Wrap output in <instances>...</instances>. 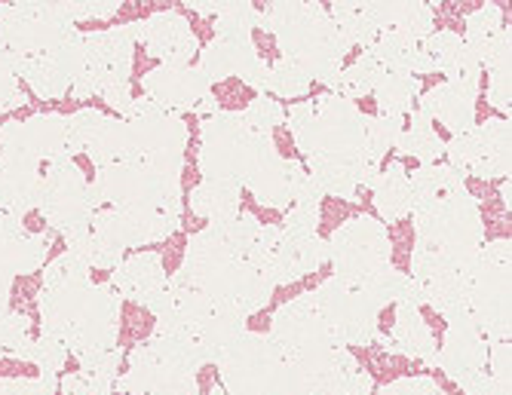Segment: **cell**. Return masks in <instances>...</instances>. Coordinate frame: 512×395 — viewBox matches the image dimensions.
<instances>
[{"label":"cell","mask_w":512,"mask_h":395,"mask_svg":"<svg viewBox=\"0 0 512 395\" xmlns=\"http://www.w3.org/2000/svg\"><path fill=\"white\" fill-rule=\"evenodd\" d=\"M414 252L411 279L421 285L430 304L448 325L470 319V276L482 252L485 224L482 206L463 184V175L448 163L417 166L408 175Z\"/></svg>","instance_id":"cell-1"},{"label":"cell","mask_w":512,"mask_h":395,"mask_svg":"<svg viewBox=\"0 0 512 395\" xmlns=\"http://www.w3.org/2000/svg\"><path fill=\"white\" fill-rule=\"evenodd\" d=\"M286 120L295 147L307 160L304 169L316 178L322 193L353 203L371 190V181L381 172V160L368 151V117L359 105L325 92L292 105Z\"/></svg>","instance_id":"cell-2"},{"label":"cell","mask_w":512,"mask_h":395,"mask_svg":"<svg viewBox=\"0 0 512 395\" xmlns=\"http://www.w3.org/2000/svg\"><path fill=\"white\" fill-rule=\"evenodd\" d=\"M89 273L80 258L62 252L46 264L37 291L40 331L59 337L77 362L117 350L120 337L123 301L108 282H92Z\"/></svg>","instance_id":"cell-3"},{"label":"cell","mask_w":512,"mask_h":395,"mask_svg":"<svg viewBox=\"0 0 512 395\" xmlns=\"http://www.w3.org/2000/svg\"><path fill=\"white\" fill-rule=\"evenodd\" d=\"M83 56V34L59 19L53 4H0V62L43 102L71 95Z\"/></svg>","instance_id":"cell-4"},{"label":"cell","mask_w":512,"mask_h":395,"mask_svg":"<svg viewBox=\"0 0 512 395\" xmlns=\"http://www.w3.org/2000/svg\"><path fill=\"white\" fill-rule=\"evenodd\" d=\"M261 28L276 37L283 59L298 62L301 71L322 86L341 74L344 59L353 49L325 4H298V0L267 4L261 10Z\"/></svg>","instance_id":"cell-5"},{"label":"cell","mask_w":512,"mask_h":395,"mask_svg":"<svg viewBox=\"0 0 512 395\" xmlns=\"http://www.w3.org/2000/svg\"><path fill=\"white\" fill-rule=\"evenodd\" d=\"M138 40H142V22H126L108 31L83 34V56L71 86V98H77V102L102 98L114 111V117L126 120L135 102L129 77Z\"/></svg>","instance_id":"cell-6"},{"label":"cell","mask_w":512,"mask_h":395,"mask_svg":"<svg viewBox=\"0 0 512 395\" xmlns=\"http://www.w3.org/2000/svg\"><path fill=\"white\" fill-rule=\"evenodd\" d=\"M197 340L175 331H154L135 343L129 353V371L117 377L120 395H197V371L203 368Z\"/></svg>","instance_id":"cell-7"},{"label":"cell","mask_w":512,"mask_h":395,"mask_svg":"<svg viewBox=\"0 0 512 395\" xmlns=\"http://www.w3.org/2000/svg\"><path fill=\"white\" fill-rule=\"evenodd\" d=\"M264 337L270 343V350L276 353V359L295 365L307 377V383L338 350H344V347H338L332 331L325 328V322L313 310L307 294L279 307L273 313L270 331Z\"/></svg>","instance_id":"cell-8"},{"label":"cell","mask_w":512,"mask_h":395,"mask_svg":"<svg viewBox=\"0 0 512 395\" xmlns=\"http://www.w3.org/2000/svg\"><path fill=\"white\" fill-rule=\"evenodd\" d=\"M512 242L494 239L482 245L470 276V319L488 343H509L512 325Z\"/></svg>","instance_id":"cell-9"},{"label":"cell","mask_w":512,"mask_h":395,"mask_svg":"<svg viewBox=\"0 0 512 395\" xmlns=\"http://www.w3.org/2000/svg\"><path fill=\"white\" fill-rule=\"evenodd\" d=\"M34 209L40 212L46 227H53L62 236H71L92 221V215L99 209L96 196H92L86 172L74 163L71 154H62L46 163V169L40 172Z\"/></svg>","instance_id":"cell-10"},{"label":"cell","mask_w":512,"mask_h":395,"mask_svg":"<svg viewBox=\"0 0 512 395\" xmlns=\"http://www.w3.org/2000/svg\"><path fill=\"white\" fill-rule=\"evenodd\" d=\"M264 135L246 129L240 111H215L200 123V154L197 169L203 181H230L240 184L258 154Z\"/></svg>","instance_id":"cell-11"},{"label":"cell","mask_w":512,"mask_h":395,"mask_svg":"<svg viewBox=\"0 0 512 395\" xmlns=\"http://www.w3.org/2000/svg\"><path fill=\"white\" fill-rule=\"evenodd\" d=\"M126 123L132 135V160L181 178L184 151H188V141H191L188 123L181 120V114L163 111L142 95L132 102Z\"/></svg>","instance_id":"cell-12"},{"label":"cell","mask_w":512,"mask_h":395,"mask_svg":"<svg viewBox=\"0 0 512 395\" xmlns=\"http://www.w3.org/2000/svg\"><path fill=\"white\" fill-rule=\"evenodd\" d=\"M307 298L325 328L332 331L335 343L344 350L350 347H371L381 334V310L365 298V291L356 285H344L335 276L319 282Z\"/></svg>","instance_id":"cell-13"},{"label":"cell","mask_w":512,"mask_h":395,"mask_svg":"<svg viewBox=\"0 0 512 395\" xmlns=\"http://www.w3.org/2000/svg\"><path fill=\"white\" fill-rule=\"evenodd\" d=\"M329 245V261L335 264V279L344 285H362L371 273H378L393 261V242L384 221L371 215H353L344 221Z\"/></svg>","instance_id":"cell-14"},{"label":"cell","mask_w":512,"mask_h":395,"mask_svg":"<svg viewBox=\"0 0 512 395\" xmlns=\"http://www.w3.org/2000/svg\"><path fill=\"white\" fill-rule=\"evenodd\" d=\"M40 187V157L25 135L22 120L0 126V212L25 218L34 212Z\"/></svg>","instance_id":"cell-15"},{"label":"cell","mask_w":512,"mask_h":395,"mask_svg":"<svg viewBox=\"0 0 512 395\" xmlns=\"http://www.w3.org/2000/svg\"><path fill=\"white\" fill-rule=\"evenodd\" d=\"M512 129L509 120H485L470 132L445 141L448 166L463 178H509L512 169Z\"/></svg>","instance_id":"cell-16"},{"label":"cell","mask_w":512,"mask_h":395,"mask_svg":"<svg viewBox=\"0 0 512 395\" xmlns=\"http://www.w3.org/2000/svg\"><path fill=\"white\" fill-rule=\"evenodd\" d=\"M215 368H218V383L227 395H267L279 359L270 350L264 334L243 331L237 340L227 343Z\"/></svg>","instance_id":"cell-17"},{"label":"cell","mask_w":512,"mask_h":395,"mask_svg":"<svg viewBox=\"0 0 512 395\" xmlns=\"http://www.w3.org/2000/svg\"><path fill=\"white\" fill-rule=\"evenodd\" d=\"M142 95L163 111H197L212 95V83L197 65H160L142 77Z\"/></svg>","instance_id":"cell-18"},{"label":"cell","mask_w":512,"mask_h":395,"mask_svg":"<svg viewBox=\"0 0 512 395\" xmlns=\"http://www.w3.org/2000/svg\"><path fill=\"white\" fill-rule=\"evenodd\" d=\"M53 249V233H31L22 218L0 212V279L16 282V276L37 273Z\"/></svg>","instance_id":"cell-19"},{"label":"cell","mask_w":512,"mask_h":395,"mask_svg":"<svg viewBox=\"0 0 512 395\" xmlns=\"http://www.w3.org/2000/svg\"><path fill=\"white\" fill-rule=\"evenodd\" d=\"M325 261H329V245L319 233L295 236V233H279L273 252L264 264V276L276 285H292L310 273H316Z\"/></svg>","instance_id":"cell-20"},{"label":"cell","mask_w":512,"mask_h":395,"mask_svg":"<svg viewBox=\"0 0 512 395\" xmlns=\"http://www.w3.org/2000/svg\"><path fill=\"white\" fill-rule=\"evenodd\" d=\"M145 53L151 59H160L163 65H191V59L200 53V40L178 10H160L142 22V40Z\"/></svg>","instance_id":"cell-21"},{"label":"cell","mask_w":512,"mask_h":395,"mask_svg":"<svg viewBox=\"0 0 512 395\" xmlns=\"http://www.w3.org/2000/svg\"><path fill=\"white\" fill-rule=\"evenodd\" d=\"M442 374H448L460 389L479 374L488 371V340L479 334L473 322H460L445 328V340L436 350V365Z\"/></svg>","instance_id":"cell-22"},{"label":"cell","mask_w":512,"mask_h":395,"mask_svg":"<svg viewBox=\"0 0 512 395\" xmlns=\"http://www.w3.org/2000/svg\"><path fill=\"white\" fill-rule=\"evenodd\" d=\"M166 282H169V276H166L163 258L157 252H135L129 258H123L111 270V279H108V285L117 291L120 301H132L145 310L160 298Z\"/></svg>","instance_id":"cell-23"},{"label":"cell","mask_w":512,"mask_h":395,"mask_svg":"<svg viewBox=\"0 0 512 395\" xmlns=\"http://www.w3.org/2000/svg\"><path fill=\"white\" fill-rule=\"evenodd\" d=\"M479 89L473 83H457V80H442L430 92H424L417 111L427 114L430 120L442 123L451 135H463L476 126V102Z\"/></svg>","instance_id":"cell-24"},{"label":"cell","mask_w":512,"mask_h":395,"mask_svg":"<svg viewBox=\"0 0 512 395\" xmlns=\"http://www.w3.org/2000/svg\"><path fill=\"white\" fill-rule=\"evenodd\" d=\"M378 343L387 353L405 356L411 362L421 365H436V334L430 328V322L424 319L421 307L414 304H399L396 307V319L390 334H378Z\"/></svg>","instance_id":"cell-25"},{"label":"cell","mask_w":512,"mask_h":395,"mask_svg":"<svg viewBox=\"0 0 512 395\" xmlns=\"http://www.w3.org/2000/svg\"><path fill=\"white\" fill-rule=\"evenodd\" d=\"M243 184L252 190L255 200L264 209H289V181H286V157L279 154V147L270 135L261 138L258 154L243 178Z\"/></svg>","instance_id":"cell-26"},{"label":"cell","mask_w":512,"mask_h":395,"mask_svg":"<svg viewBox=\"0 0 512 395\" xmlns=\"http://www.w3.org/2000/svg\"><path fill=\"white\" fill-rule=\"evenodd\" d=\"M258 59H261V53H258V46H255L252 37L215 34L209 40V46L203 49L197 68L209 83H218V80H227V77H243Z\"/></svg>","instance_id":"cell-27"},{"label":"cell","mask_w":512,"mask_h":395,"mask_svg":"<svg viewBox=\"0 0 512 395\" xmlns=\"http://www.w3.org/2000/svg\"><path fill=\"white\" fill-rule=\"evenodd\" d=\"M375 380L350 350H338L310 377V395H371Z\"/></svg>","instance_id":"cell-28"},{"label":"cell","mask_w":512,"mask_h":395,"mask_svg":"<svg viewBox=\"0 0 512 395\" xmlns=\"http://www.w3.org/2000/svg\"><path fill=\"white\" fill-rule=\"evenodd\" d=\"M371 203H375L378 215L387 224H399L411 215L414 200H411V184L402 160H393L387 169L378 172V178L371 181Z\"/></svg>","instance_id":"cell-29"},{"label":"cell","mask_w":512,"mask_h":395,"mask_svg":"<svg viewBox=\"0 0 512 395\" xmlns=\"http://www.w3.org/2000/svg\"><path fill=\"white\" fill-rule=\"evenodd\" d=\"M482 68L488 71V105L509 114V105H512V31L509 25L500 28L488 40Z\"/></svg>","instance_id":"cell-30"},{"label":"cell","mask_w":512,"mask_h":395,"mask_svg":"<svg viewBox=\"0 0 512 395\" xmlns=\"http://www.w3.org/2000/svg\"><path fill=\"white\" fill-rule=\"evenodd\" d=\"M191 212L209 224H221L227 218L240 215V203H243V187L230 184V181H200L191 196Z\"/></svg>","instance_id":"cell-31"},{"label":"cell","mask_w":512,"mask_h":395,"mask_svg":"<svg viewBox=\"0 0 512 395\" xmlns=\"http://www.w3.org/2000/svg\"><path fill=\"white\" fill-rule=\"evenodd\" d=\"M365 56L371 62H378V68L384 74H414L417 77V68H421V43L399 34V31H384L365 49Z\"/></svg>","instance_id":"cell-32"},{"label":"cell","mask_w":512,"mask_h":395,"mask_svg":"<svg viewBox=\"0 0 512 395\" xmlns=\"http://www.w3.org/2000/svg\"><path fill=\"white\" fill-rule=\"evenodd\" d=\"M396 151H399V157H411L421 166H433L445 157V141L433 129V120L414 108L408 114V129H402V135L396 141Z\"/></svg>","instance_id":"cell-33"},{"label":"cell","mask_w":512,"mask_h":395,"mask_svg":"<svg viewBox=\"0 0 512 395\" xmlns=\"http://www.w3.org/2000/svg\"><path fill=\"white\" fill-rule=\"evenodd\" d=\"M22 123H25V135L37 151L40 163H50V160L68 154V117L65 114L43 111Z\"/></svg>","instance_id":"cell-34"},{"label":"cell","mask_w":512,"mask_h":395,"mask_svg":"<svg viewBox=\"0 0 512 395\" xmlns=\"http://www.w3.org/2000/svg\"><path fill=\"white\" fill-rule=\"evenodd\" d=\"M424 83L414 74H381L378 86H375V102H378V114H393V117H405L417 108V95H421Z\"/></svg>","instance_id":"cell-35"},{"label":"cell","mask_w":512,"mask_h":395,"mask_svg":"<svg viewBox=\"0 0 512 395\" xmlns=\"http://www.w3.org/2000/svg\"><path fill=\"white\" fill-rule=\"evenodd\" d=\"M246 331V319L234 316V313H227V310H212V316L203 322V328L197 331V347L203 353V362H218V356L224 353V347L230 340H237L240 334Z\"/></svg>","instance_id":"cell-36"},{"label":"cell","mask_w":512,"mask_h":395,"mask_svg":"<svg viewBox=\"0 0 512 395\" xmlns=\"http://www.w3.org/2000/svg\"><path fill=\"white\" fill-rule=\"evenodd\" d=\"M460 53H463V34H457V31H433L427 40H421V68H417V77L445 74L457 62Z\"/></svg>","instance_id":"cell-37"},{"label":"cell","mask_w":512,"mask_h":395,"mask_svg":"<svg viewBox=\"0 0 512 395\" xmlns=\"http://www.w3.org/2000/svg\"><path fill=\"white\" fill-rule=\"evenodd\" d=\"M381 74L384 71L378 68V62H371L362 53L353 65L341 68V74L329 83V89H332V95H341V98H347V102H356V98H365V95L375 92Z\"/></svg>","instance_id":"cell-38"},{"label":"cell","mask_w":512,"mask_h":395,"mask_svg":"<svg viewBox=\"0 0 512 395\" xmlns=\"http://www.w3.org/2000/svg\"><path fill=\"white\" fill-rule=\"evenodd\" d=\"M31 319L25 313H4L0 316V353L4 359H16V362H28L31 356Z\"/></svg>","instance_id":"cell-39"},{"label":"cell","mask_w":512,"mask_h":395,"mask_svg":"<svg viewBox=\"0 0 512 395\" xmlns=\"http://www.w3.org/2000/svg\"><path fill=\"white\" fill-rule=\"evenodd\" d=\"M255 28H261V10L246 0H227L215 16V34L224 37H252Z\"/></svg>","instance_id":"cell-40"},{"label":"cell","mask_w":512,"mask_h":395,"mask_svg":"<svg viewBox=\"0 0 512 395\" xmlns=\"http://www.w3.org/2000/svg\"><path fill=\"white\" fill-rule=\"evenodd\" d=\"M310 86H313V80L301 71L298 62L283 59V56H279L276 62H270L267 89H270L276 98H301V95L310 92Z\"/></svg>","instance_id":"cell-41"},{"label":"cell","mask_w":512,"mask_h":395,"mask_svg":"<svg viewBox=\"0 0 512 395\" xmlns=\"http://www.w3.org/2000/svg\"><path fill=\"white\" fill-rule=\"evenodd\" d=\"M433 22H436L433 7L421 4V0H411V4H396L390 31H399V34L421 43V40H427L433 34Z\"/></svg>","instance_id":"cell-42"},{"label":"cell","mask_w":512,"mask_h":395,"mask_svg":"<svg viewBox=\"0 0 512 395\" xmlns=\"http://www.w3.org/2000/svg\"><path fill=\"white\" fill-rule=\"evenodd\" d=\"M114 383V374L96 368H77L74 374H65V380H59V395H111Z\"/></svg>","instance_id":"cell-43"},{"label":"cell","mask_w":512,"mask_h":395,"mask_svg":"<svg viewBox=\"0 0 512 395\" xmlns=\"http://www.w3.org/2000/svg\"><path fill=\"white\" fill-rule=\"evenodd\" d=\"M243 123L255 135H270L279 123H286V108L270 95H258L255 102H249L246 111H240Z\"/></svg>","instance_id":"cell-44"},{"label":"cell","mask_w":512,"mask_h":395,"mask_svg":"<svg viewBox=\"0 0 512 395\" xmlns=\"http://www.w3.org/2000/svg\"><path fill=\"white\" fill-rule=\"evenodd\" d=\"M405 129V117H393V114H378V117H368V151L375 154L378 160H384L387 151H393L399 135Z\"/></svg>","instance_id":"cell-45"},{"label":"cell","mask_w":512,"mask_h":395,"mask_svg":"<svg viewBox=\"0 0 512 395\" xmlns=\"http://www.w3.org/2000/svg\"><path fill=\"white\" fill-rule=\"evenodd\" d=\"M286 181H289V203L295 206H319V200L325 196L301 160H286Z\"/></svg>","instance_id":"cell-46"},{"label":"cell","mask_w":512,"mask_h":395,"mask_svg":"<svg viewBox=\"0 0 512 395\" xmlns=\"http://www.w3.org/2000/svg\"><path fill=\"white\" fill-rule=\"evenodd\" d=\"M68 356H71V353L65 350V343H62L59 337L40 331V337H34V343H31V356H28V362L37 365L40 374H59V371L65 368V362H68Z\"/></svg>","instance_id":"cell-47"},{"label":"cell","mask_w":512,"mask_h":395,"mask_svg":"<svg viewBox=\"0 0 512 395\" xmlns=\"http://www.w3.org/2000/svg\"><path fill=\"white\" fill-rule=\"evenodd\" d=\"M120 0H99V4H89V0H83V4H53V13L71 25L77 22H105V19H114L120 13Z\"/></svg>","instance_id":"cell-48"},{"label":"cell","mask_w":512,"mask_h":395,"mask_svg":"<svg viewBox=\"0 0 512 395\" xmlns=\"http://www.w3.org/2000/svg\"><path fill=\"white\" fill-rule=\"evenodd\" d=\"M463 25H467L463 40H467V43H485L503 28V10L497 4H482L479 10H473L467 16V22H463Z\"/></svg>","instance_id":"cell-49"},{"label":"cell","mask_w":512,"mask_h":395,"mask_svg":"<svg viewBox=\"0 0 512 395\" xmlns=\"http://www.w3.org/2000/svg\"><path fill=\"white\" fill-rule=\"evenodd\" d=\"M378 395H445V392L433 377L417 374V377H399V380L387 383Z\"/></svg>","instance_id":"cell-50"},{"label":"cell","mask_w":512,"mask_h":395,"mask_svg":"<svg viewBox=\"0 0 512 395\" xmlns=\"http://www.w3.org/2000/svg\"><path fill=\"white\" fill-rule=\"evenodd\" d=\"M28 105V92L19 86V80L0 62V114H10Z\"/></svg>","instance_id":"cell-51"},{"label":"cell","mask_w":512,"mask_h":395,"mask_svg":"<svg viewBox=\"0 0 512 395\" xmlns=\"http://www.w3.org/2000/svg\"><path fill=\"white\" fill-rule=\"evenodd\" d=\"M319 218H322L319 206H292V209L286 212L283 230H286V233H295V236H310V233H316Z\"/></svg>","instance_id":"cell-52"},{"label":"cell","mask_w":512,"mask_h":395,"mask_svg":"<svg viewBox=\"0 0 512 395\" xmlns=\"http://www.w3.org/2000/svg\"><path fill=\"white\" fill-rule=\"evenodd\" d=\"M509 343H488V374L509 383Z\"/></svg>","instance_id":"cell-53"},{"label":"cell","mask_w":512,"mask_h":395,"mask_svg":"<svg viewBox=\"0 0 512 395\" xmlns=\"http://www.w3.org/2000/svg\"><path fill=\"white\" fill-rule=\"evenodd\" d=\"M267 71H270V62L261 56V59H258V62H255V65H252L240 80H243L249 89H258V95H264V92H267Z\"/></svg>","instance_id":"cell-54"},{"label":"cell","mask_w":512,"mask_h":395,"mask_svg":"<svg viewBox=\"0 0 512 395\" xmlns=\"http://www.w3.org/2000/svg\"><path fill=\"white\" fill-rule=\"evenodd\" d=\"M209 395H227V392H224V389H221V383H215V386H212V389H209Z\"/></svg>","instance_id":"cell-55"},{"label":"cell","mask_w":512,"mask_h":395,"mask_svg":"<svg viewBox=\"0 0 512 395\" xmlns=\"http://www.w3.org/2000/svg\"><path fill=\"white\" fill-rule=\"evenodd\" d=\"M0 359H4V353H0Z\"/></svg>","instance_id":"cell-56"}]
</instances>
